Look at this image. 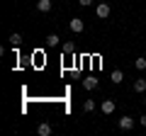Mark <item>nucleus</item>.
<instances>
[{
  "mask_svg": "<svg viewBox=\"0 0 146 136\" xmlns=\"http://www.w3.org/2000/svg\"><path fill=\"white\" fill-rule=\"evenodd\" d=\"M95 12H98V17H100V20H105V17H110L112 7H110V3H100V5H98V10H95Z\"/></svg>",
  "mask_w": 146,
  "mask_h": 136,
  "instance_id": "f257e3e1",
  "label": "nucleus"
},
{
  "mask_svg": "<svg viewBox=\"0 0 146 136\" xmlns=\"http://www.w3.org/2000/svg\"><path fill=\"white\" fill-rule=\"evenodd\" d=\"M68 27H71V32H76V34H80V32L85 29V24H83V20H80V17H73Z\"/></svg>",
  "mask_w": 146,
  "mask_h": 136,
  "instance_id": "f03ea898",
  "label": "nucleus"
},
{
  "mask_svg": "<svg viewBox=\"0 0 146 136\" xmlns=\"http://www.w3.org/2000/svg\"><path fill=\"white\" fill-rule=\"evenodd\" d=\"M100 110H102L105 114H112V112L117 110V105H115V100H102V105H100Z\"/></svg>",
  "mask_w": 146,
  "mask_h": 136,
  "instance_id": "7ed1b4c3",
  "label": "nucleus"
},
{
  "mask_svg": "<svg viewBox=\"0 0 146 136\" xmlns=\"http://www.w3.org/2000/svg\"><path fill=\"white\" fill-rule=\"evenodd\" d=\"M131 126H134V119H131V117H122L119 119V129L122 131H129Z\"/></svg>",
  "mask_w": 146,
  "mask_h": 136,
  "instance_id": "20e7f679",
  "label": "nucleus"
},
{
  "mask_svg": "<svg viewBox=\"0 0 146 136\" xmlns=\"http://www.w3.org/2000/svg\"><path fill=\"white\" fill-rule=\"evenodd\" d=\"M83 88H85V90H95V88H98V78H93V75L83 78Z\"/></svg>",
  "mask_w": 146,
  "mask_h": 136,
  "instance_id": "39448f33",
  "label": "nucleus"
},
{
  "mask_svg": "<svg viewBox=\"0 0 146 136\" xmlns=\"http://www.w3.org/2000/svg\"><path fill=\"white\" fill-rule=\"evenodd\" d=\"M36 134H39V136H51V126H49L46 121H44V124H39V126H36Z\"/></svg>",
  "mask_w": 146,
  "mask_h": 136,
  "instance_id": "423d86ee",
  "label": "nucleus"
},
{
  "mask_svg": "<svg viewBox=\"0 0 146 136\" xmlns=\"http://www.w3.org/2000/svg\"><path fill=\"white\" fill-rule=\"evenodd\" d=\"M36 10L39 12H49L51 10V0H39V3H36Z\"/></svg>",
  "mask_w": 146,
  "mask_h": 136,
  "instance_id": "0eeeda50",
  "label": "nucleus"
},
{
  "mask_svg": "<svg viewBox=\"0 0 146 136\" xmlns=\"http://www.w3.org/2000/svg\"><path fill=\"white\" fill-rule=\"evenodd\" d=\"M146 90V80L144 78H136L134 80V92H144Z\"/></svg>",
  "mask_w": 146,
  "mask_h": 136,
  "instance_id": "6e6552de",
  "label": "nucleus"
},
{
  "mask_svg": "<svg viewBox=\"0 0 146 136\" xmlns=\"http://www.w3.org/2000/svg\"><path fill=\"white\" fill-rule=\"evenodd\" d=\"M122 80H124V73H122L119 68H115L112 71V83H122Z\"/></svg>",
  "mask_w": 146,
  "mask_h": 136,
  "instance_id": "1a4fd4ad",
  "label": "nucleus"
},
{
  "mask_svg": "<svg viewBox=\"0 0 146 136\" xmlns=\"http://www.w3.org/2000/svg\"><path fill=\"white\" fill-rule=\"evenodd\" d=\"M7 42H10L12 46H20V44H22V34H17V32H15V34H10V39H7Z\"/></svg>",
  "mask_w": 146,
  "mask_h": 136,
  "instance_id": "9d476101",
  "label": "nucleus"
},
{
  "mask_svg": "<svg viewBox=\"0 0 146 136\" xmlns=\"http://www.w3.org/2000/svg\"><path fill=\"white\" fill-rule=\"evenodd\" d=\"M58 42H61V39H58V34H49V37H46V46H56Z\"/></svg>",
  "mask_w": 146,
  "mask_h": 136,
  "instance_id": "9b49d317",
  "label": "nucleus"
},
{
  "mask_svg": "<svg viewBox=\"0 0 146 136\" xmlns=\"http://www.w3.org/2000/svg\"><path fill=\"white\" fill-rule=\"evenodd\" d=\"M83 112H95V102L93 100H85L83 102Z\"/></svg>",
  "mask_w": 146,
  "mask_h": 136,
  "instance_id": "f8f14e48",
  "label": "nucleus"
},
{
  "mask_svg": "<svg viewBox=\"0 0 146 136\" xmlns=\"http://www.w3.org/2000/svg\"><path fill=\"white\" fill-rule=\"evenodd\" d=\"M134 66L139 68V71H146V58H144V56H139V58L134 61Z\"/></svg>",
  "mask_w": 146,
  "mask_h": 136,
  "instance_id": "ddd939ff",
  "label": "nucleus"
},
{
  "mask_svg": "<svg viewBox=\"0 0 146 136\" xmlns=\"http://www.w3.org/2000/svg\"><path fill=\"white\" fill-rule=\"evenodd\" d=\"M73 51H76V46H73L71 42H68V44H63V53H73Z\"/></svg>",
  "mask_w": 146,
  "mask_h": 136,
  "instance_id": "4468645a",
  "label": "nucleus"
},
{
  "mask_svg": "<svg viewBox=\"0 0 146 136\" xmlns=\"http://www.w3.org/2000/svg\"><path fill=\"white\" fill-rule=\"evenodd\" d=\"M78 5L80 7H90V5H93V0H78Z\"/></svg>",
  "mask_w": 146,
  "mask_h": 136,
  "instance_id": "2eb2a0df",
  "label": "nucleus"
},
{
  "mask_svg": "<svg viewBox=\"0 0 146 136\" xmlns=\"http://www.w3.org/2000/svg\"><path fill=\"white\" fill-rule=\"evenodd\" d=\"M139 124H141V126H146V114H144V117H139Z\"/></svg>",
  "mask_w": 146,
  "mask_h": 136,
  "instance_id": "dca6fc26",
  "label": "nucleus"
}]
</instances>
